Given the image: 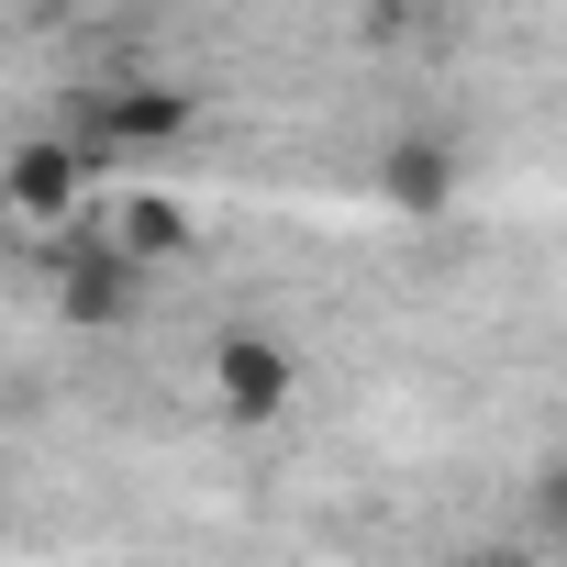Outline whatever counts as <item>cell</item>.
<instances>
[{
	"instance_id": "cell-8",
	"label": "cell",
	"mask_w": 567,
	"mask_h": 567,
	"mask_svg": "<svg viewBox=\"0 0 567 567\" xmlns=\"http://www.w3.org/2000/svg\"><path fill=\"white\" fill-rule=\"evenodd\" d=\"M467 567H545V556H534V545H478Z\"/></svg>"
},
{
	"instance_id": "cell-4",
	"label": "cell",
	"mask_w": 567,
	"mask_h": 567,
	"mask_svg": "<svg viewBox=\"0 0 567 567\" xmlns=\"http://www.w3.org/2000/svg\"><path fill=\"white\" fill-rule=\"evenodd\" d=\"M379 200L412 212V223H445V200H456V145H445V134H401V145L379 156Z\"/></svg>"
},
{
	"instance_id": "cell-7",
	"label": "cell",
	"mask_w": 567,
	"mask_h": 567,
	"mask_svg": "<svg viewBox=\"0 0 567 567\" xmlns=\"http://www.w3.org/2000/svg\"><path fill=\"white\" fill-rule=\"evenodd\" d=\"M534 534H556V545H567V456L534 478Z\"/></svg>"
},
{
	"instance_id": "cell-1",
	"label": "cell",
	"mask_w": 567,
	"mask_h": 567,
	"mask_svg": "<svg viewBox=\"0 0 567 567\" xmlns=\"http://www.w3.org/2000/svg\"><path fill=\"white\" fill-rule=\"evenodd\" d=\"M212 401H223L234 423H278V412L301 401L290 346H278L267 323H223V346H212Z\"/></svg>"
},
{
	"instance_id": "cell-6",
	"label": "cell",
	"mask_w": 567,
	"mask_h": 567,
	"mask_svg": "<svg viewBox=\"0 0 567 567\" xmlns=\"http://www.w3.org/2000/svg\"><path fill=\"white\" fill-rule=\"evenodd\" d=\"M112 245H123L134 267H156V256L189 245V212H178V200H123V234H112Z\"/></svg>"
},
{
	"instance_id": "cell-3",
	"label": "cell",
	"mask_w": 567,
	"mask_h": 567,
	"mask_svg": "<svg viewBox=\"0 0 567 567\" xmlns=\"http://www.w3.org/2000/svg\"><path fill=\"white\" fill-rule=\"evenodd\" d=\"M90 167H101V156H90V145H68V134H56V145H23V156H12V178H0V200H12L23 223H68V212L90 200Z\"/></svg>"
},
{
	"instance_id": "cell-2",
	"label": "cell",
	"mask_w": 567,
	"mask_h": 567,
	"mask_svg": "<svg viewBox=\"0 0 567 567\" xmlns=\"http://www.w3.org/2000/svg\"><path fill=\"white\" fill-rule=\"evenodd\" d=\"M178 134H189V101H178V90H90V101H79V123H68V145H90V156L178 145Z\"/></svg>"
},
{
	"instance_id": "cell-5",
	"label": "cell",
	"mask_w": 567,
	"mask_h": 567,
	"mask_svg": "<svg viewBox=\"0 0 567 567\" xmlns=\"http://www.w3.org/2000/svg\"><path fill=\"white\" fill-rule=\"evenodd\" d=\"M56 301H68V323H123V312L145 301V267H134L123 245H90V256H68Z\"/></svg>"
}]
</instances>
